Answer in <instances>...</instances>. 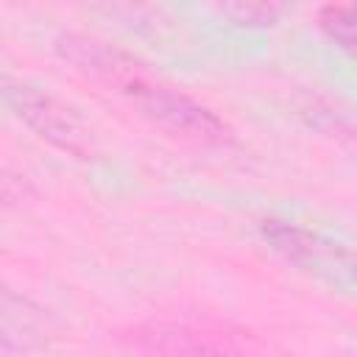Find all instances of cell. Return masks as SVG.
Here are the masks:
<instances>
[{"label":"cell","mask_w":357,"mask_h":357,"mask_svg":"<svg viewBox=\"0 0 357 357\" xmlns=\"http://www.w3.org/2000/svg\"><path fill=\"white\" fill-rule=\"evenodd\" d=\"M349 271H351V276H354V279H357V254H354V257H351V262H349Z\"/></svg>","instance_id":"7"},{"label":"cell","mask_w":357,"mask_h":357,"mask_svg":"<svg viewBox=\"0 0 357 357\" xmlns=\"http://www.w3.org/2000/svg\"><path fill=\"white\" fill-rule=\"evenodd\" d=\"M6 103L14 109V114L28 128H33L50 145H56L73 156H81V159H89L95 153L89 128L81 123V117L73 109L59 103L53 95L36 89L31 84L6 81Z\"/></svg>","instance_id":"3"},{"label":"cell","mask_w":357,"mask_h":357,"mask_svg":"<svg viewBox=\"0 0 357 357\" xmlns=\"http://www.w3.org/2000/svg\"><path fill=\"white\" fill-rule=\"evenodd\" d=\"M321 31L346 53L357 56V3H332L318 14Z\"/></svg>","instance_id":"5"},{"label":"cell","mask_w":357,"mask_h":357,"mask_svg":"<svg viewBox=\"0 0 357 357\" xmlns=\"http://www.w3.org/2000/svg\"><path fill=\"white\" fill-rule=\"evenodd\" d=\"M56 47L67 61L114 86L139 114L159 123L170 134L206 142V145H223L231 139L229 126L215 112H209L206 106H201L198 100L187 98L178 89L148 78L123 53L84 36H61Z\"/></svg>","instance_id":"1"},{"label":"cell","mask_w":357,"mask_h":357,"mask_svg":"<svg viewBox=\"0 0 357 357\" xmlns=\"http://www.w3.org/2000/svg\"><path fill=\"white\" fill-rule=\"evenodd\" d=\"M262 237L287 259L298 262V265H324L326 257L332 254V245H321L318 237L307 229H298L293 223H282V220H265L262 223Z\"/></svg>","instance_id":"4"},{"label":"cell","mask_w":357,"mask_h":357,"mask_svg":"<svg viewBox=\"0 0 357 357\" xmlns=\"http://www.w3.org/2000/svg\"><path fill=\"white\" fill-rule=\"evenodd\" d=\"M218 11L237 25H271L279 17V6L273 3H223Z\"/></svg>","instance_id":"6"},{"label":"cell","mask_w":357,"mask_h":357,"mask_svg":"<svg viewBox=\"0 0 357 357\" xmlns=\"http://www.w3.org/2000/svg\"><path fill=\"white\" fill-rule=\"evenodd\" d=\"M131 343L153 357H254L240 332L204 321H151L131 329Z\"/></svg>","instance_id":"2"}]
</instances>
